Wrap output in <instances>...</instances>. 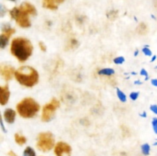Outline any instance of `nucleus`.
Listing matches in <instances>:
<instances>
[{"instance_id": "4", "label": "nucleus", "mask_w": 157, "mask_h": 156, "mask_svg": "<svg viewBox=\"0 0 157 156\" xmlns=\"http://www.w3.org/2000/svg\"><path fill=\"white\" fill-rule=\"evenodd\" d=\"M10 15L15 20L17 24L22 28H29L31 26V21L29 19V14L25 12L20 7H15L10 11Z\"/></svg>"}, {"instance_id": "32", "label": "nucleus", "mask_w": 157, "mask_h": 156, "mask_svg": "<svg viewBox=\"0 0 157 156\" xmlns=\"http://www.w3.org/2000/svg\"><path fill=\"white\" fill-rule=\"evenodd\" d=\"M156 59V56H153V58H152V60H151V62H153V61H154Z\"/></svg>"}, {"instance_id": "9", "label": "nucleus", "mask_w": 157, "mask_h": 156, "mask_svg": "<svg viewBox=\"0 0 157 156\" xmlns=\"http://www.w3.org/2000/svg\"><path fill=\"white\" fill-rule=\"evenodd\" d=\"M14 73H15L14 68L11 66L5 65L1 67V74L6 80H9L12 79Z\"/></svg>"}, {"instance_id": "5", "label": "nucleus", "mask_w": 157, "mask_h": 156, "mask_svg": "<svg viewBox=\"0 0 157 156\" xmlns=\"http://www.w3.org/2000/svg\"><path fill=\"white\" fill-rule=\"evenodd\" d=\"M55 145V139L51 132H41L38 137L37 148L44 152L48 151Z\"/></svg>"}, {"instance_id": "26", "label": "nucleus", "mask_w": 157, "mask_h": 156, "mask_svg": "<svg viewBox=\"0 0 157 156\" xmlns=\"http://www.w3.org/2000/svg\"><path fill=\"white\" fill-rule=\"evenodd\" d=\"M140 74L142 75V76H145L146 80L148 79V73H147V71L145 69H142V70H140Z\"/></svg>"}, {"instance_id": "16", "label": "nucleus", "mask_w": 157, "mask_h": 156, "mask_svg": "<svg viewBox=\"0 0 157 156\" xmlns=\"http://www.w3.org/2000/svg\"><path fill=\"white\" fill-rule=\"evenodd\" d=\"M9 39V37H7L6 35L2 34L1 38H0V45H1L2 48H4V47L7 45Z\"/></svg>"}, {"instance_id": "6", "label": "nucleus", "mask_w": 157, "mask_h": 156, "mask_svg": "<svg viewBox=\"0 0 157 156\" xmlns=\"http://www.w3.org/2000/svg\"><path fill=\"white\" fill-rule=\"evenodd\" d=\"M60 106V102L57 100L55 98L52 99L49 103L46 104L43 107L42 110V116H41V119L44 122H48L55 116V113L56 111L57 108H58Z\"/></svg>"}, {"instance_id": "30", "label": "nucleus", "mask_w": 157, "mask_h": 156, "mask_svg": "<svg viewBox=\"0 0 157 156\" xmlns=\"http://www.w3.org/2000/svg\"><path fill=\"white\" fill-rule=\"evenodd\" d=\"M8 154H9V156H18L16 154H15V152H14L13 151H9V153H8Z\"/></svg>"}, {"instance_id": "22", "label": "nucleus", "mask_w": 157, "mask_h": 156, "mask_svg": "<svg viewBox=\"0 0 157 156\" xmlns=\"http://www.w3.org/2000/svg\"><path fill=\"white\" fill-rule=\"evenodd\" d=\"M143 52H144V54L147 55V56H151L152 54H153L152 53L151 50L147 47H145L144 49H143Z\"/></svg>"}, {"instance_id": "33", "label": "nucleus", "mask_w": 157, "mask_h": 156, "mask_svg": "<svg viewBox=\"0 0 157 156\" xmlns=\"http://www.w3.org/2000/svg\"><path fill=\"white\" fill-rule=\"evenodd\" d=\"M140 116H144V117H146V113H144V114H143V115H140Z\"/></svg>"}, {"instance_id": "19", "label": "nucleus", "mask_w": 157, "mask_h": 156, "mask_svg": "<svg viewBox=\"0 0 157 156\" xmlns=\"http://www.w3.org/2000/svg\"><path fill=\"white\" fill-rule=\"evenodd\" d=\"M142 151L144 154H149L150 151V145L148 144H144V145H142Z\"/></svg>"}, {"instance_id": "17", "label": "nucleus", "mask_w": 157, "mask_h": 156, "mask_svg": "<svg viewBox=\"0 0 157 156\" xmlns=\"http://www.w3.org/2000/svg\"><path fill=\"white\" fill-rule=\"evenodd\" d=\"M23 155L24 156H36L35 150L31 147H27L24 150L23 152Z\"/></svg>"}, {"instance_id": "25", "label": "nucleus", "mask_w": 157, "mask_h": 156, "mask_svg": "<svg viewBox=\"0 0 157 156\" xmlns=\"http://www.w3.org/2000/svg\"><path fill=\"white\" fill-rule=\"evenodd\" d=\"M138 96H139V93L138 92H132L130 95V99H133V100H136L138 98Z\"/></svg>"}, {"instance_id": "24", "label": "nucleus", "mask_w": 157, "mask_h": 156, "mask_svg": "<svg viewBox=\"0 0 157 156\" xmlns=\"http://www.w3.org/2000/svg\"><path fill=\"white\" fill-rule=\"evenodd\" d=\"M78 45V41H77V40L74 39V38H72V39L70 40V47H77V46Z\"/></svg>"}, {"instance_id": "7", "label": "nucleus", "mask_w": 157, "mask_h": 156, "mask_svg": "<svg viewBox=\"0 0 157 156\" xmlns=\"http://www.w3.org/2000/svg\"><path fill=\"white\" fill-rule=\"evenodd\" d=\"M71 147L65 142H60L57 143L55 148V154L57 156H64V154L67 156L71 155Z\"/></svg>"}, {"instance_id": "29", "label": "nucleus", "mask_w": 157, "mask_h": 156, "mask_svg": "<svg viewBox=\"0 0 157 156\" xmlns=\"http://www.w3.org/2000/svg\"><path fill=\"white\" fill-rule=\"evenodd\" d=\"M151 84L155 87H157V79H153L151 80Z\"/></svg>"}, {"instance_id": "10", "label": "nucleus", "mask_w": 157, "mask_h": 156, "mask_svg": "<svg viewBox=\"0 0 157 156\" xmlns=\"http://www.w3.org/2000/svg\"><path fill=\"white\" fill-rule=\"evenodd\" d=\"M9 95L10 92H9V87L7 85L2 86L0 87V102L2 105H6L9 99Z\"/></svg>"}, {"instance_id": "2", "label": "nucleus", "mask_w": 157, "mask_h": 156, "mask_svg": "<svg viewBox=\"0 0 157 156\" xmlns=\"http://www.w3.org/2000/svg\"><path fill=\"white\" fill-rule=\"evenodd\" d=\"M15 79L20 84L31 87L38 83V73L33 67L24 66L18 68L15 72Z\"/></svg>"}, {"instance_id": "31", "label": "nucleus", "mask_w": 157, "mask_h": 156, "mask_svg": "<svg viewBox=\"0 0 157 156\" xmlns=\"http://www.w3.org/2000/svg\"><path fill=\"white\" fill-rule=\"evenodd\" d=\"M1 125H2V130H3V131H4V132H6V128H5L4 125H3V122H2V121H1Z\"/></svg>"}, {"instance_id": "1", "label": "nucleus", "mask_w": 157, "mask_h": 156, "mask_svg": "<svg viewBox=\"0 0 157 156\" xmlns=\"http://www.w3.org/2000/svg\"><path fill=\"white\" fill-rule=\"evenodd\" d=\"M33 47L30 41L24 38H16L11 44V53L20 61L24 62L32 55Z\"/></svg>"}, {"instance_id": "8", "label": "nucleus", "mask_w": 157, "mask_h": 156, "mask_svg": "<svg viewBox=\"0 0 157 156\" xmlns=\"http://www.w3.org/2000/svg\"><path fill=\"white\" fill-rule=\"evenodd\" d=\"M64 2V0H43L42 6L45 9L56 10L58 8V6Z\"/></svg>"}, {"instance_id": "20", "label": "nucleus", "mask_w": 157, "mask_h": 156, "mask_svg": "<svg viewBox=\"0 0 157 156\" xmlns=\"http://www.w3.org/2000/svg\"><path fill=\"white\" fill-rule=\"evenodd\" d=\"M117 16V12L115 10H112L107 13V17L110 19H115Z\"/></svg>"}, {"instance_id": "3", "label": "nucleus", "mask_w": 157, "mask_h": 156, "mask_svg": "<svg viewBox=\"0 0 157 156\" xmlns=\"http://www.w3.org/2000/svg\"><path fill=\"white\" fill-rule=\"evenodd\" d=\"M40 106L32 98H25L17 105V111L21 117L32 118L39 111Z\"/></svg>"}, {"instance_id": "15", "label": "nucleus", "mask_w": 157, "mask_h": 156, "mask_svg": "<svg viewBox=\"0 0 157 156\" xmlns=\"http://www.w3.org/2000/svg\"><path fill=\"white\" fill-rule=\"evenodd\" d=\"M115 71L112 68H104L98 71V74L100 75H106V76H111L114 74Z\"/></svg>"}, {"instance_id": "34", "label": "nucleus", "mask_w": 157, "mask_h": 156, "mask_svg": "<svg viewBox=\"0 0 157 156\" xmlns=\"http://www.w3.org/2000/svg\"><path fill=\"white\" fill-rule=\"evenodd\" d=\"M9 1H12V2H15V0H9Z\"/></svg>"}, {"instance_id": "12", "label": "nucleus", "mask_w": 157, "mask_h": 156, "mask_svg": "<svg viewBox=\"0 0 157 156\" xmlns=\"http://www.w3.org/2000/svg\"><path fill=\"white\" fill-rule=\"evenodd\" d=\"M4 118L9 123H13L15 119V112L12 109H6L4 112Z\"/></svg>"}, {"instance_id": "18", "label": "nucleus", "mask_w": 157, "mask_h": 156, "mask_svg": "<svg viewBox=\"0 0 157 156\" xmlns=\"http://www.w3.org/2000/svg\"><path fill=\"white\" fill-rule=\"evenodd\" d=\"M117 94L118 98H119V99L121 102H125L127 101V96H126V94L124 92L121 91V90H119V89L117 90Z\"/></svg>"}, {"instance_id": "28", "label": "nucleus", "mask_w": 157, "mask_h": 156, "mask_svg": "<svg viewBox=\"0 0 157 156\" xmlns=\"http://www.w3.org/2000/svg\"><path fill=\"white\" fill-rule=\"evenodd\" d=\"M39 47L42 51H46V46L43 42H39Z\"/></svg>"}, {"instance_id": "21", "label": "nucleus", "mask_w": 157, "mask_h": 156, "mask_svg": "<svg viewBox=\"0 0 157 156\" xmlns=\"http://www.w3.org/2000/svg\"><path fill=\"white\" fill-rule=\"evenodd\" d=\"M125 59H124V57H117V58H114L113 59V62L116 64H121L124 62Z\"/></svg>"}, {"instance_id": "13", "label": "nucleus", "mask_w": 157, "mask_h": 156, "mask_svg": "<svg viewBox=\"0 0 157 156\" xmlns=\"http://www.w3.org/2000/svg\"><path fill=\"white\" fill-rule=\"evenodd\" d=\"M136 32L139 35H144L147 33L148 32V28H147V24H144V23H141L138 25V27L136 28Z\"/></svg>"}, {"instance_id": "14", "label": "nucleus", "mask_w": 157, "mask_h": 156, "mask_svg": "<svg viewBox=\"0 0 157 156\" xmlns=\"http://www.w3.org/2000/svg\"><path fill=\"white\" fill-rule=\"evenodd\" d=\"M15 140L17 144H18L20 145H22L26 142V138L25 136H21V135L18 134V133H16L15 135Z\"/></svg>"}, {"instance_id": "23", "label": "nucleus", "mask_w": 157, "mask_h": 156, "mask_svg": "<svg viewBox=\"0 0 157 156\" xmlns=\"http://www.w3.org/2000/svg\"><path fill=\"white\" fill-rule=\"evenodd\" d=\"M152 125H153V128L155 133L157 134V118H153V121H152Z\"/></svg>"}, {"instance_id": "27", "label": "nucleus", "mask_w": 157, "mask_h": 156, "mask_svg": "<svg viewBox=\"0 0 157 156\" xmlns=\"http://www.w3.org/2000/svg\"><path fill=\"white\" fill-rule=\"evenodd\" d=\"M150 110H151L153 113L157 115V105H152L151 106H150Z\"/></svg>"}, {"instance_id": "11", "label": "nucleus", "mask_w": 157, "mask_h": 156, "mask_svg": "<svg viewBox=\"0 0 157 156\" xmlns=\"http://www.w3.org/2000/svg\"><path fill=\"white\" fill-rule=\"evenodd\" d=\"M20 8H21L22 10H24L25 12H26L27 13H29V15H36L37 11L36 9L35 8V6L33 5H32L29 2H23L21 3V5L20 6Z\"/></svg>"}]
</instances>
